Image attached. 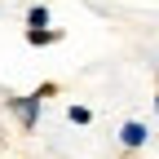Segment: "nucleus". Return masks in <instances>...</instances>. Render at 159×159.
I'll return each instance as SVG.
<instances>
[{
	"mask_svg": "<svg viewBox=\"0 0 159 159\" xmlns=\"http://www.w3.org/2000/svg\"><path fill=\"white\" fill-rule=\"evenodd\" d=\"M40 106H44L40 89L27 93V97H5V111L18 119V128H22V133H35V124H40Z\"/></svg>",
	"mask_w": 159,
	"mask_h": 159,
	"instance_id": "f257e3e1",
	"label": "nucleus"
},
{
	"mask_svg": "<svg viewBox=\"0 0 159 159\" xmlns=\"http://www.w3.org/2000/svg\"><path fill=\"white\" fill-rule=\"evenodd\" d=\"M146 142H150V128L142 124V119H124V124H119V146H124V155L142 150Z\"/></svg>",
	"mask_w": 159,
	"mask_h": 159,
	"instance_id": "f03ea898",
	"label": "nucleus"
},
{
	"mask_svg": "<svg viewBox=\"0 0 159 159\" xmlns=\"http://www.w3.org/2000/svg\"><path fill=\"white\" fill-rule=\"evenodd\" d=\"M22 40L31 49H44V44H62V31H57V27H27Z\"/></svg>",
	"mask_w": 159,
	"mask_h": 159,
	"instance_id": "7ed1b4c3",
	"label": "nucleus"
},
{
	"mask_svg": "<svg viewBox=\"0 0 159 159\" xmlns=\"http://www.w3.org/2000/svg\"><path fill=\"white\" fill-rule=\"evenodd\" d=\"M66 119L84 128V124H93V111H89V106H80V102H71V106H66Z\"/></svg>",
	"mask_w": 159,
	"mask_h": 159,
	"instance_id": "20e7f679",
	"label": "nucleus"
},
{
	"mask_svg": "<svg viewBox=\"0 0 159 159\" xmlns=\"http://www.w3.org/2000/svg\"><path fill=\"white\" fill-rule=\"evenodd\" d=\"M27 27H49V5H31L27 9Z\"/></svg>",
	"mask_w": 159,
	"mask_h": 159,
	"instance_id": "39448f33",
	"label": "nucleus"
},
{
	"mask_svg": "<svg viewBox=\"0 0 159 159\" xmlns=\"http://www.w3.org/2000/svg\"><path fill=\"white\" fill-rule=\"evenodd\" d=\"M155 115H159V93H155Z\"/></svg>",
	"mask_w": 159,
	"mask_h": 159,
	"instance_id": "423d86ee",
	"label": "nucleus"
}]
</instances>
